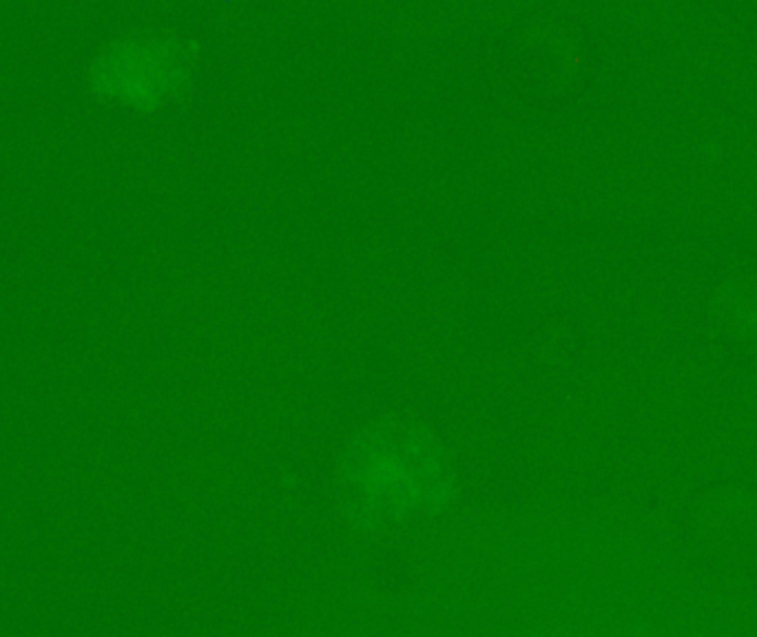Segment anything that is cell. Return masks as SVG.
Returning <instances> with one entry per match:
<instances>
[{
  "label": "cell",
  "mask_w": 757,
  "mask_h": 637,
  "mask_svg": "<svg viewBox=\"0 0 757 637\" xmlns=\"http://www.w3.org/2000/svg\"><path fill=\"white\" fill-rule=\"evenodd\" d=\"M109 94L151 100L165 94L178 75V53L163 40L127 43L109 51L98 69Z\"/></svg>",
  "instance_id": "1"
}]
</instances>
